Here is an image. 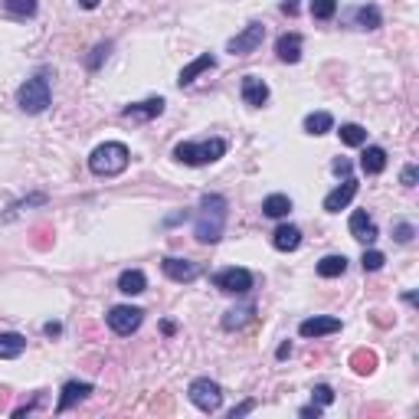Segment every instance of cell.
Returning a JSON list of instances; mask_svg holds the SVG:
<instances>
[{
  "mask_svg": "<svg viewBox=\"0 0 419 419\" xmlns=\"http://www.w3.org/2000/svg\"><path fill=\"white\" fill-rule=\"evenodd\" d=\"M105 318H108V328H112V331L121 334V337H128V334H135L141 328L144 312H141V308H131V305H115Z\"/></svg>",
  "mask_w": 419,
  "mask_h": 419,
  "instance_id": "cell-6",
  "label": "cell"
},
{
  "mask_svg": "<svg viewBox=\"0 0 419 419\" xmlns=\"http://www.w3.org/2000/svg\"><path fill=\"white\" fill-rule=\"evenodd\" d=\"M213 66H216V56H213V53L197 56L194 63H187V66L181 69V79H177V86H181V89L194 86V82H197V75H204L206 69H213Z\"/></svg>",
  "mask_w": 419,
  "mask_h": 419,
  "instance_id": "cell-16",
  "label": "cell"
},
{
  "mask_svg": "<svg viewBox=\"0 0 419 419\" xmlns=\"http://www.w3.org/2000/svg\"><path fill=\"white\" fill-rule=\"evenodd\" d=\"M272 246L279 249V252H295L301 246V229L291 223H282L275 233H272Z\"/></svg>",
  "mask_w": 419,
  "mask_h": 419,
  "instance_id": "cell-17",
  "label": "cell"
},
{
  "mask_svg": "<svg viewBox=\"0 0 419 419\" xmlns=\"http://www.w3.org/2000/svg\"><path fill=\"white\" fill-rule=\"evenodd\" d=\"M275 53L282 63H298L301 59V33H282L275 40Z\"/></svg>",
  "mask_w": 419,
  "mask_h": 419,
  "instance_id": "cell-18",
  "label": "cell"
},
{
  "mask_svg": "<svg viewBox=\"0 0 419 419\" xmlns=\"http://www.w3.org/2000/svg\"><path fill=\"white\" fill-rule=\"evenodd\" d=\"M119 291H125V295H141V291H148V279H144V272H141V269H125L119 275Z\"/></svg>",
  "mask_w": 419,
  "mask_h": 419,
  "instance_id": "cell-20",
  "label": "cell"
},
{
  "mask_svg": "<svg viewBox=\"0 0 419 419\" xmlns=\"http://www.w3.org/2000/svg\"><path fill=\"white\" fill-rule=\"evenodd\" d=\"M291 354V344L289 341H285V344H279V351H275V357H279V360H285V357Z\"/></svg>",
  "mask_w": 419,
  "mask_h": 419,
  "instance_id": "cell-42",
  "label": "cell"
},
{
  "mask_svg": "<svg viewBox=\"0 0 419 419\" xmlns=\"http://www.w3.org/2000/svg\"><path fill=\"white\" fill-rule=\"evenodd\" d=\"M164 102L161 96L158 98H144V102H135V105H125L121 108V119H128V121H151V119H158V115H164Z\"/></svg>",
  "mask_w": 419,
  "mask_h": 419,
  "instance_id": "cell-9",
  "label": "cell"
},
{
  "mask_svg": "<svg viewBox=\"0 0 419 419\" xmlns=\"http://www.w3.org/2000/svg\"><path fill=\"white\" fill-rule=\"evenodd\" d=\"M354 197H357V181L354 177H344V183H337L331 194L324 197V210H328V213H341Z\"/></svg>",
  "mask_w": 419,
  "mask_h": 419,
  "instance_id": "cell-12",
  "label": "cell"
},
{
  "mask_svg": "<svg viewBox=\"0 0 419 419\" xmlns=\"http://www.w3.org/2000/svg\"><path fill=\"white\" fill-rule=\"evenodd\" d=\"M49 98H53V92H49V79H46V75H33V79H26V82L17 89V105H20L26 115L46 112V108H49Z\"/></svg>",
  "mask_w": 419,
  "mask_h": 419,
  "instance_id": "cell-4",
  "label": "cell"
},
{
  "mask_svg": "<svg viewBox=\"0 0 419 419\" xmlns=\"http://www.w3.org/2000/svg\"><path fill=\"white\" fill-rule=\"evenodd\" d=\"M262 40H266V26H262V23H249V26H243V30L226 43V49L233 56H249L262 46Z\"/></svg>",
  "mask_w": 419,
  "mask_h": 419,
  "instance_id": "cell-8",
  "label": "cell"
},
{
  "mask_svg": "<svg viewBox=\"0 0 419 419\" xmlns=\"http://www.w3.org/2000/svg\"><path fill=\"white\" fill-rule=\"evenodd\" d=\"M226 213H229V204L226 197L220 194H206L200 200V210H197V223H194V236L197 243L204 246H213L223 239V229H226Z\"/></svg>",
  "mask_w": 419,
  "mask_h": 419,
  "instance_id": "cell-1",
  "label": "cell"
},
{
  "mask_svg": "<svg viewBox=\"0 0 419 419\" xmlns=\"http://www.w3.org/2000/svg\"><path fill=\"white\" fill-rule=\"evenodd\" d=\"M252 314H256V305H243V308H233V312L223 314V328L226 331H239V328H246L252 321Z\"/></svg>",
  "mask_w": 419,
  "mask_h": 419,
  "instance_id": "cell-22",
  "label": "cell"
},
{
  "mask_svg": "<svg viewBox=\"0 0 419 419\" xmlns=\"http://www.w3.org/2000/svg\"><path fill=\"white\" fill-rule=\"evenodd\" d=\"M413 236H416L413 223H397V226H393V239H397V243H409Z\"/></svg>",
  "mask_w": 419,
  "mask_h": 419,
  "instance_id": "cell-34",
  "label": "cell"
},
{
  "mask_svg": "<svg viewBox=\"0 0 419 419\" xmlns=\"http://www.w3.org/2000/svg\"><path fill=\"white\" fill-rule=\"evenodd\" d=\"M337 135H341V141H344L347 148H360V144L367 141V131L360 128V125H354V121H351V125H341Z\"/></svg>",
  "mask_w": 419,
  "mask_h": 419,
  "instance_id": "cell-28",
  "label": "cell"
},
{
  "mask_svg": "<svg viewBox=\"0 0 419 419\" xmlns=\"http://www.w3.org/2000/svg\"><path fill=\"white\" fill-rule=\"evenodd\" d=\"M331 128H334L331 112H312V115L305 119V131H308V135H328Z\"/></svg>",
  "mask_w": 419,
  "mask_h": 419,
  "instance_id": "cell-27",
  "label": "cell"
},
{
  "mask_svg": "<svg viewBox=\"0 0 419 419\" xmlns=\"http://www.w3.org/2000/svg\"><path fill=\"white\" fill-rule=\"evenodd\" d=\"M187 397H190V403H194L197 409H204V413H216V409L223 406V390H220V383L210 380V376H197L194 383H190V390H187Z\"/></svg>",
  "mask_w": 419,
  "mask_h": 419,
  "instance_id": "cell-5",
  "label": "cell"
},
{
  "mask_svg": "<svg viewBox=\"0 0 419 419\" xmlns=\"http://www.w3.org/2000/svg\"><path fill=\"white\" fill-rule=\"evenodd\" d=\"M341 331V318H328V314H314V318H305L298 324L301 337H324V334H337Z\"/></svg>",
  "mask_w": 419,
  "mask_h": 419,
  "instance_id": "cell-11",
  "label": "cell"
},
{
  "mask_svg": "<svg viewBox=\"0 0 419 419\" xmlns=\"http://www.w3.org/2000/svg\"><path fill=\"white\" fill-rule=\"evenodd\" d=\"M79 7H82V10H96L98 0H79Z\"/></svg>",
  "mask_w": 419,
  "mask_h": 419,
  "instance_id": "cell-43",
  "label": "cell"
},
{
  "mask_svg": "<svg viewBox=\"0 0 419 419\" xmlns=\"http://www.w3.org/2000/svg\"><path fill=\"white\" fill-rule=\"evenodd\" d=\"M226 144L223 138H210V141H181L174 148V158L181 164H190V167H204V164H213L220 161L226 154Z\"/></svg>",
  "mask_w": 419,
  "mask_h": 419,
  "instance_id": "cell-3",
  "label": "cell"
},
{
  "mask_svg": "<svg viewBox=\"0 0 419 419\" xmlns=\"http://www.w3.org/2000/svg\"><path fill=\"white\" fill-rule=\"evenodd\" d=\"M161 269H164V275H167L171 282H194V279H200V266H197V262H190V259L167 256L161 262Z\"/></svg>",
  "mask_w": 419,
  "mask_h": 419,
  "instance_id": "cell-10",
  "label": "cell"
},
{
  "mask_svg": "<svg viewBox=\"0 0 419 419\" xmlns=\"http://www.w3.org/2000/svg\"><path fill=\"white\" fill-rule=\"evenodd\" d=\"M92 383H86V380H69L63 387V397H59V403H56V413H69V409L75 406V403H82V399L92 393Z\"/></svg>",
  "mask_w": 419,
  "mask_h": 419,
  "instance_id": "cell-13",
  "label": "cell"
},
{
  "mask_svg": "<svg viewBox=\"0 0 419 419\" xmlns=\"http://www.w3.org/2000/svg\"><path fill=\"white\" fill-rule=\"evenodd\" d=\"M108 49H112V43H98L96 49H92V56H89V59H86V66H89V69H92V73H96L98 66H102V59H105V56H108Z\"/></svg>",
  "mask_w": 419,
  "mask_h": 419,
  "instance_id": "cell-33",
  "label": "cell"
},
{
  "mask_svg": "<svg viewBox=\"0 0 419 419\" xmlns=\"http://www.w3.org/2000/svg\"><path fill=\"white\" fill-rule=\"evenodd\" d=\"M161 331H164V334H174V331H177V324H174V321H164Z\"/></svg>",
  "mask_w": 419,
  "mask_h": 419,
  "instance_id": "cell-45",
  "label": "cell"
},
{
  "mask_svg": "<svg viewBox=\"0 0 419 419\" xmlns=\"http://www.w3.org/2000/svg\"><path fill=\"white\" fill-rule=\"evenodd\" d=\"M416 177H419V167L416 164H406L403 174H399V183H403V187H416Z\"/></svg>",
  "mask_w": 419,
  "mask_h": 419,
  "instance_id": "cell-36",
  "label": "cell"
},
{
  "mask_svg": "<svg viewBox=\"0 0 419 419\" xmlns=\"http://www.w3.org/2000/svg\"><path fill=\"white\" fill-rule=\"evenodd\" d=\"M3 10L13 20H30L36 17V0H3Z\"/></svg>",
  "mask_w": 419,
  "mask_h": 419,
  "instance_id": "cell-26",
  "label": "cell"
},
{
  "mask_svg": "<svg viewBox=\"0 0 419 419\" xmlns=\"http://www.w3.org/2000/svg\"><path fill=\"white\" fill-rule=\"evenodd\" d=\"M243 102L249 108H262L269 102V86L259 75H243Z\"/></svg>",
  "mask_w": 419,
  "mask_h": 419,
  "instance_id": "cell-15",
  "label": "cell"
},
{
  "mask_svg": "<svg viewBox=\"0 0 419 419\" xmlns=\"http://www.w3.org/2000/svg\"><path fill=\"white\" fill-rule=\"evenodd\" d=\"M128 161H131V154L121 141H105V144H98L89 154V171L96 174V177H119V174H125Z\"/></svg>",
  "mask_w": 419,
  "mask_h": 419,
  "instance_id": "cell-2",
  "label": "cell"
},
{
  "mask_svg": "<svg viewBox=\"0 0 419 419\" xmlns=\"http://www.w3.org/2000/svg\"><path fill=\"white\" fill-rule=\"evenodd\" d=\"M262 213L272 216V220H282V216H289L291 213V200L285 194H272L262 200Z\"/></svg>",
  "mask_w": 419,
  "mask_h": 419,
  "instance_id": "cell-23",
  "label": "cell"
},
{
  "mask_svg": "<svg viewBox=\"0 0 419 419\" xmlns=\"http://www.w3.org/2000/svg\"><path fill=\"white\" fill-rule=\"evenodd\" d=\"M351 364H354L357 374H374V367H376V354H374V351H357V354L351 357Z\"/></svg>",
  "mask_w": 419,
  "mask_h": 419,
  "instance_id": "cell-29",
  "label": "cell"
},
{
  "mask_svg": "<svg viewBox=\"0 0 419 419\" xmlns=\"http://www.w3.org/2000/svg\"><path fill=\"white\" fill-rule=\"evenodd\" d=\"M33 204H46V194H33V197H26V200H20V204H13L10 206V213L7 216H17L23 210V206H33Z\"/></svg>",
  "mask_w": 419,
  "mask_h": 419,
  "instance_id": "cell-35",
  "label": "cell"
},
{
  "mask_svg": "<svg viewBox=\"0 0 419 419\" xmlns=\"http://www.w3.org/2000/svg\"><path fill=\"white\" fill-rule=\"evenodd\" d=\"M337 13V0H312V17L314 20H331Z\"/></svg>",
  "mask_w": 419,
  "mask_h": 419,
  "instance_id": "cell-30",
  "label": "cell"
},
{
  "mask_svg": "<svg viewBox=\"0 0 419 419\" xmlns=\"http://www.w3.org/2000/svg\"><path fill=\"white\" fill-rule=\"evenodd\" d=\"M360 171L364 174H370V177H374V174H383L387 171V151L383 148H367L364 151V158H360Z\"/></svg>",
  "mask_w": 419,
  "mask_h": 419,
  "instance_id": "cell-21",
  "label": "cell"
},
{
  "mask_svg": "<svg viewBox=\"0 0 419 419\" xmlns=\"http://www.w3.org/2000/svg\"><path fill=\"white\" fill-rule=\"evenodd\" d=\"M252 272L249 269H236V266H233V269H220L213 275V285L220 291H226V295H246L249 289H252Z\"/></svg>",
  "mask_w": 419,
  "mask_h": 419,
  "instance_id": "cell-7",
  "label": "cell"
},
{
  "mask_svg": "<svg viewBox=\"0 0 419 419\" xmlns=\"http://www.w3.org/2000/svg\"><path fill=\"white\" fill-rule=\"evenodd\" d=\"M252 409H256V399H246V403H239V406L233 409L229 416H233V419H239V416H246V413H252Z\"/></svg>",
  "mask_w": 419,
  "mask_h": 419,
  "instance_id": "cell-37",
  "label": "cell"
},
{
  "mask_svg": "<svg viewBox=\"0 0 419 419\" xmlns=\"http://www.w3.org/2000/svg\"><path fill=\"white\" fill-rule=\"evenodd\" d=\"M354 23L360 30H380L383 17H380V10H376L374 3H367V7H357L354 10Z\"/></svg>",
  "mask_w": 419,
  "mask_h": 419,
  "instance_id": "cell-25",
  "label": "cell"
},
{
  "mask_svg": "<svg viewBox=\"0 0 419 419\" xmlns=\"http://www.w3.org/2000/svg\"><path fill=\"white\" fill-rule=\"evenodd\" d=\"M312 399L318 403V406H331V403H334V390L328 387V383H318V387L312 390Z\"/></svg>",
  "mask_w": 419,
  "mask_h": 419,
  "instance_id": "cell-32",
  "label": "cell"
},
{
  "mask_svg": "<svg viewBox=\"0 0 419 419\" xmlns=\"http://www.w3.org/2000/svg\"><path fill=\"white\" fill-rule=\"evenodd\" d=\"M351 236L357 239V243H364V246H370V243H376V223L367 216V210H354L351 213Z\"/></svg>",
  "mask_w": 419,
  "mask_h": 419,
  "instance_id": "cell-14",
  "label": "cell"
},
{
  "mask_svg": "<svg viewBox=\"0 0 419 419\" xmlns=\"http://www.w3.org/2000/svg\"><path fill=\"white\" fill-rule=\"evenodd\" d=\"M331 167H334V174H341V177H351V161H347V158H337Z\"/></svg>",
  "mask_w": 419,
  "mask_h": 419,
  "instance_id": "cell-38",
  "label": "cell"
},
{
  "mask_svg": "<svg viewBox=\"0 0 419 419\" xmlns=\"http://www.w3.org/2000/svg\"><path fill=\"white\" fill-rule=\"evenodd\" d=\"M181 220H187V213H174V216H167L164 223H167V226H174V223H181Z\"/></svg>",
  "mask_w": 419,
  "mask_h": 419,
  "instance_id": "cell-44",
  "label": "cell"
},
{
  "mask_svg": "<svg viewBox=\"0 0 419 419\" xmlns=\"http://www.w3.org/2000/svg\"><path fill=\"white\" fill-rule=\"evenodd\" d=\"M282 10L289 13V17H295V13H298V0H285V3H282Z\"/></svg>",
  "mask_w": 419,
  "mask_h": 419,
  "instance_id": "cell-41",
  "label": "cell"
},
{
  "mask_svg": "<svg viewBox=\"0 0 419 419\" xmlns=\"http://www.w3.org/2000/svg\"><path fill=\"white\" fill-rule=\"evenodd\" d=\"M344 272H347L344 256H324L321 262H318V275H321V279H341Z\"/></svg>",
  "mask_w": 419,
  "mask_h": 419,
  "instance_id": "cell-24",
  "label": "cell"
},
{
  "mask_svg": "<svg viewBox=\"0 0 419 419\" xmlns=\"http://www.w3.org/2000/svg\"><path fill=\"white\" fill-rule=\"evenodd\" d=\"M383 262H387V256H383L380 249H367L364 256H360V266H364V272H380V269H383Z\"/></svg>",
  "mask_w": 419,
  "mask_h": 419,
  "instance_id": "cell-31",
  "label": "cell"
},
{
  "mask_svg": "<svg viewBox=\"0 0 419 419\" xmlns=\"http://www.w3.org/2000/svg\"><path fill=\"white\" fill-rule=\"evenodd\" d=\"M43 331L49 334V337H56V334H63V324H59V321H49V324H43Z\"/></svg>",
  "mask_w": 419,
  "mask_h": 419,
  "instance_id": "cell-40",
  "label": "cell"
},
{
  "mask_svg": "<svg viewBox=\"0 0 419 419\" xmlns=\"http://www.w3.org/2000/svg\"><path fill=\"white\" fill-rule=\"evenodd\" d=\"M298 416H305V419H318V416H321V406H318V403H314V406H301V409H298Z\"/></svg>",
  "mask_w": 419,
  "mask_h": 419,
  "instance_id": "cell-39",
  "label": "cell"
},
{
  "mask_svg": "<svg viewBox=\"0 0 419 419\" xmlns=\"http://www.w3.org/2000/svg\"><path fill=\"white\" fill-rule=\"evenodd\" d=\"M26 351V337L17 331H3L0 334V360H13Z\"/></svg>",
  "mask_w": 419,
  "mask_h": 419,
  "instance_id": "cell-19",
  "label": "cell"
}]
</instances>
